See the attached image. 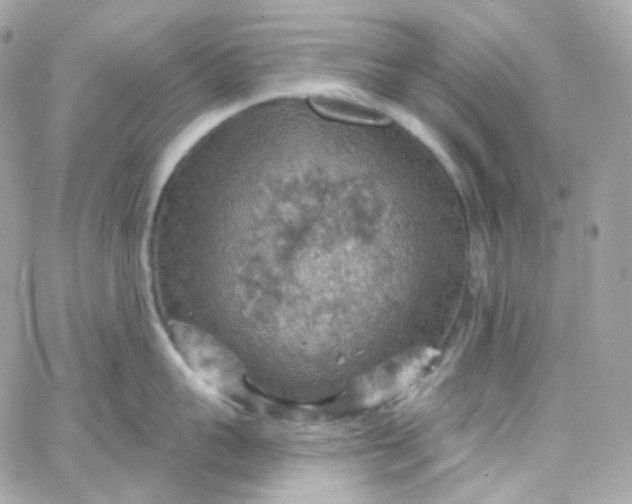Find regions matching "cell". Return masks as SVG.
<instances>
[{"label":"cell","mask_w":632,"mask_h":504,"mask_svg":"<svg viewBox=\"0 0 632 504\" xmlns=\"http://www.w3.org/2000/svg\"><path fill=\"white\" fill-rule=\"evenodd\" d=\"M167 335L179 361L200 386L222 398L241 394V362L211 334L189 323L170 321Z\"/></svg>","instance_id":"6da1fadb"},{"label":"cell","mask_w":632,"mask_h":504,"mask_svg":"<svg viewBox=\"0 0 632 504\" xmlns=\"http://www.w3.org/2000/svg\"><path fill=\"white\" fill-rule=\"evenodd\" d=\"M311 107L327 118L365 125H383L390 119L381 110L361 100L337 93H316L310 96Z\"/></svg>","instance_id":"3957f363"},{"label":"cell","mask_w":632,"mask_h":504,"mask_svg":"<svg viewBox=\"0 0 632 504\" xmlns=\"http://www.w3.org/2000/svg\"><path fill=\"white\" fill-rule=\"evenodd\" d=\"M437 351L425 348L393 358L358 380L356 397L366 406H374L404 391Z\"/></svg>","instance_id":"7a4b0ae2"}]
</instances>
